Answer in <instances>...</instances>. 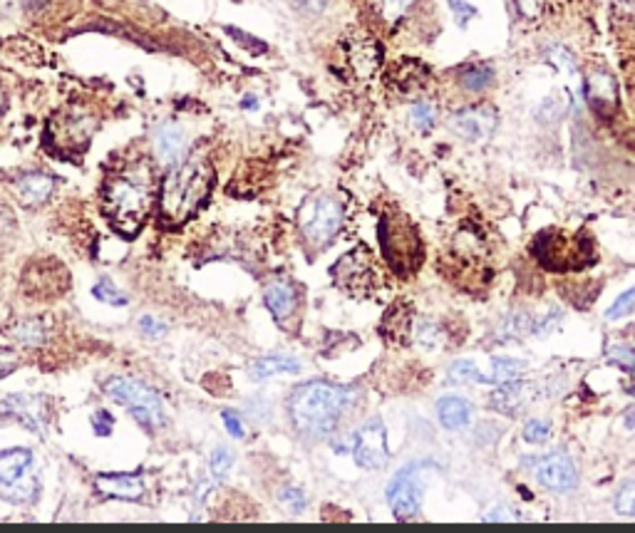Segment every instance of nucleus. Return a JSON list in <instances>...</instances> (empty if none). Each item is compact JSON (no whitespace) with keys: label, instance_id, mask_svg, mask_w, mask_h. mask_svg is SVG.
I'll return each instance as SVG.
<instances>
[{"label":"nucleus","instance_id":"1","mask_svg":"<svg viewBox=\"0 0 635 533\" xmlns=\"http://www.w3.org/2000/svg\"><path fill=\"white\" fill-rule=\"evenodd\" d=\"M350 402H353L350 390L333 385V382L313 379V382H306L293 390L291 400H288V414L300 434L320 440L335 430V424L343 417V412L350 407Z\"/></svg>","mask_w":635,"mask_h":533},{"label":"nucleus","instance_id":"2","mask_svg":"<svg viewBox=\"0 0 635 533\" xmlns=\"http://www.w3.org/2000/svg\"><path fill=\"white\" fill-rule=\"evenodd\" d=\"M214 186V169L201 159H182L165 176L159 194V214L169 226H182L199 211Z\"/></svg>","mask_w":635,"mask_h":533},{"label":"nucleus","instance_id":"3","mask_svg":"<svg viewBox=\"0 0 635 533\" xmlns=\"http://www.w3.org/2000/svg\"><path fill=\"white\" fill-rule=\"evenodd\" d=\"M152 172L144 166H130L117 172L104 184V211L117 231L137 234L152 211Z\"/></svg>","mask_w":635,"mask_h":533},{"label":"nucleus","instance_id":"4","mask_svg":"<svg viewBox=\"0 0 635 533\" xmlns=\"http://www.w3.org/2000/svg\"><path fill=\"white\" fill-rule=\"evenodd\" d=\"M104 395L110 400L120 402L124 404L127 410L132 412V417L144 430L157 431L165 427L166 414H165V404L159 400V395L144 385L139 379L132 378H112L104 382Z\"/></svg>","mask_w":635,"mask_h":533},{"label":"nucleus","instance_id":"5","mask_svg":"<svg viewBox=\"0 0 635 533\" xmlns=\"http://www.w3.org/2000/svg\"><path fill=\"white\" fill-rule=\"evenodd\" d=\"M97 124H100V117L93 107L80 102L67 104L48 124L52 149L65 152V155H80L93 139Z\"/></svg>","mask_w":635,"mask_h":533},{"label":"nucleus","instance_id":"6","mask_svg":"<svg viewBox=\"0 0 635 533\" xmlns=\"http://www.w3.org/2000/svg\"><path fill=\"white\" fill-rule=\"evenodd\" d=\"M380 244L388 263L398 273H412L420 266L422 244L415 226L400 216H385L380 221Z\"/></svg>","mask_w":635,"mask_h":533},{"label":"nucleus","instance_id":"7","mask_svg":"<svg viewBox=\"0 0 635 533\" xmlns=\"http://www.w3.org/2000/svg\"><path fill=\"white\" fill-rule=\"evenodd\" d=\"M343 224V209L328 194H316L303 201L298 211V228L300 236L306 238L308 246L320 248L335 238Z\"/></svg>","mask_w":635,"mask_h":533},{"label":"nucleus","instance_id":"8","mask_svg":"<svg viewBox=\"0 0 635 533\" xmlns=\"http://www.w3.org/2000/svg\"><path fill=\"white\" fill-rule=\"evenodd\" d=\"M40 492L28 449L0 451V496L13 503H31Z\"/></svg>","mask_w":635,"mask_h":533},{"label":"nucleus","instance_id":"9","mask_svg":"<svg viewBox=\"0 0 635 533\" xmlns=\"http://www.w3.org/2000/svg\"><path fill=\"white\" fill-rule=\"evenodd\" d=\"M0 412L11 417L25 430L42 434L50 427L52 420V402L45 395H31V392H18L0 402Z\"/></svg>","mask_w":635,"mask_h":533},{"label":"nucleus","instance_id":"10","mask_svg":"<svg viewBox=\"0 0 635 533\" xmlns=\"http://www.w3.org/2000/svg\"><path fill=\"white\" fill-rule=\"evenodd\" d=\"M420 464H410L392 476L388 486V502L398 519H412L422 509Z\"/></svg>","mask_w":635,"mask_h":533},{"label":"nucleus","instance_id":"11","mask_svg":"<svg viewBox=\"0 0 635 533\" xmlns=\"http://www.w3.org/2000/svg\"><path fill=\"white\" fill-rule=\"evenodd\" d=\"M353 454H355V462L362 466V469H382L389 459V449H388V431H385V424L372 417L368 420L353 437Z\"/></svg>","mask_w":635,"mask_h":533},{"label":"nucleus","instance_id":"12","mask_svg":"<svg viewBox=\"0 0 635 533\" xmlns=\"http://www.w3.org/2000/svg\"><path fill=\"white\" fill-rule=\"evenodd\" d=\"M333 280L338 283L345 293L353 296H362L368 293L372 286V258H370L368 248H355L350 251L348 256H343L333 266Z\"/></svg>","mask_w":635,"mask_h":533},{"label":"nucleus","instance_id":"13","mask_svg":"<svg viewBox=\"0 0 635 533\" xmlns=\"http://www.w3.org/2000/svg\"><path fill=\"white\" fill-rule=\"evenodd\" d=\"M533 479L541 484L543 489L566 493L576 489L578 484V469L571 462V457H566L564 451H551L546 457H539L533 462Z\"/></svg>","mask_w":635,"mask_h":533},{"label":"nucleus","instance_id":"14","mask_svg":"<svg viewBox=\"0 0 635 533\" xmlns=\"http://www.w3.org/2000/svg\"><path fill=\"white\" fill-rule=\"evenodd\" d=\"M25 293L35 298H55L65 293L67 288V273L55 261H35L25 268Z\"/></svg>","mask_w":635,"mask_h":533},{"label":"nucleus","instance_id":"15","mask_svg":"<svg viewBox=\"0 0 635 533\" xmlns=\"http://www.w3.org/2000/svg\"><path fill=\"white\" fill-rule=\"evenodd\" d=\"M264 298H266V306L271 310V315L276 320L281 328H291L293 320L298 315V290L293 283L288 280H273L268 283L266 290H264Z\"/></svg>","mask_w":635,"mask_h":533},{"label":"nucleus","instance_id":"16","mask_svg":"<svg viewBox=\"0 0 635 533\" xmlns=\"http://www.w3.org/2000/svg\"><path fill=\"white\" fill-rule=\"evenodd\" d=\"M496 127V112L492 107H474V110H461L460 114L452 117V129L470 139V142H482Z\"/></svg>","mask_w":635,"mask_h":533},{"label":"nucleus","instance_id":"17","mask_svg":"<svg viewBox=\"0 0 635 533\" xmlns=\"http://www.w3.org/2000/svg\"><path fill=\"white\" fill-rule=\"evenodd\" d=\"M154 152L157 159L166 166L179 164L186 152V132L174 122L162 124L154 134Z\"/></svg>","mask_w":635,"mask_h":533},{"label":"nucleus","instance_id":"18","mask_svg":"<svg viewBox=\"0 0 635 533\" xmlns=\"http://www.w3.org/2000/svg\"><path fill=\"white\" fill-rule=\"evenodd\" d=\"M55 189V179L42 172H28L13 182V194L18 196L22 206H42L50 199Z\"/></svg>","mask_w":635,"mask_h":533},{"label":"nucleus","instance_id":"19","mask_svg":"<svg viewBox=\"0 0 635 533\" xmlns=\"http://www.w3.org/2000/svg\"><path fill=\"white\" fill-rule=\"evenodd\" d=\"M94 486L114 499H139L144 493V482L134 474L132 476L130 474H100L94 479Z\"/></svg>","mask_w":635,"mask_h":533},{"label":"nucleus","instance_id":"20","mask_svg":"<svg viewBox=\"0 0 635 533\" xmlns=\"http://www.w3.org/2000/svg\"><path fill=\"white\" fill-rule=\"evenodd\" d=\"M437 417L450 431L464 430L471 422V404L464 397L457 395H447L437 402Z\"/></svg>","mask_w":635,"mask_h":533},{"label":"nucleus","instance_id":"21","mask_svg":"<svg viewBox=\"0 0 635 533\" xmlns=\"http://www.w3.org/2000/svg\"><path fill=\"white\" fill-rule=\"evenodd\" d=\"M286 372H300V362L296 358H286V355H271V358L251 362V368H248V375L254 379L276 378V375H286Z\"/></svg>","mask_w":635,"mask_h":533},{"label":"nucleus","instance_id":"22","mask_svg":"<svg viewBox=\"0 0 635 533\" xmlns=\"http://www.w3.org/2000/svg\"><path fill=\"white\" fill-rule=\"evenodd\" d=\"M350 65L360 72V75H370L378 65V48L375 42L360 40L350 45Z\"/></svg>","mask_w":635,"mask_h":533},{"label":"nucleus","instance_id":"23","mask_svg":"<svg viewBox=\"0 0 635 533\" xmlns=\"http://www.w3.org/2000/svg\"><path fill=\"white\" fill-rule=\"evenodd\" d=\"M11 335L15 340H21L22 345H40L45 335H48V330H45V323H40V320H25V323H18L11 330Z\"/></svg>","mask_w":635,"mask_h":533},{"label":"nucleus","instance_id":"24","mask_svg":"<svg viewBox=\"0 0 635 533\" xmlns=\"http://www.w3.org/2000/svg\"><path fill=\"white\" fill-rule=\"evenodd\" d=\"M492 375H489V382H494V385H504V382H512V379L519 378V372H522V362L519 360H512V358H496L492 362Z\"/></svg>","mask_w":635,"mask_h":533},{"label":"nucleus","instance_id":"25","mask_svg":"<svg viewBox=\"0 0 635 533\" xmlns=\"http://www.w3.org/2000/svg\"><path fill=\"white\" fill-rule=\"evenodd\" d=\"M492 83H494V72L489 70V67H482V65H477V67H470V70L461 72V84H464L470 93H482V90H487Z\"/></svg>","mask_w":635,"mask_h":533},{"label":"nucleus","instance_id":"26","mask_svg":"<svg viewBox=\"0 0 635 533\" xmlns=\"http://www.w3.org/2000/svg\"><path fill=\"white\" fill-rule=\"evenodd\" d=\"M447 378H450V382H487V375H482L479 368H477L471 360H457V362H452Z\"/></svg>","mask_w":635,"mask_h":533},{"label":"nucleus","instance_id":"27","mask_svg":"<svg viewBox=\"0 0 635 533\" xmlns=\"http://www.w3.org/2000/svg\"><path fill=\"white\" fill-rule=\"evenodd\" d=\"M633 310H635V286L628 288L625 293H621V296L615 298V303L608 308L605 318L618 320V318H623V315H628V313H633Z\"/></svg>","mask_w":635,"mask_h":533},{"label":"nucleus","instance_id":"28","mask_svg":"<svg viewBox=\"0 0 635 533\" xmlns=\"http://www.w3.org/2000/svg\"><path fill=\"white\" fill-rule=\"evenodd\" d=\"M551 437V424L546 420H529L523 424V440L529 444H543Z\"/></svg>","mask_w":635,"mask_h":533},{"label":"nucleus","instance_id":"29","mask_svg":"<svg viewBox=\"0 0 635 533\" xmlns=\"http://www.w3.org/2000/svg\"><path fill=\"white\" fill-rule=\"evenodd\" d=\"M278 499H281V503L286 506V511L300 513L303 509H306V496H303V492L296 489V486H283L281 493H278Z\"/></svg>","mask_w":635,"mask_h":533},{"label":"nucleus","instance_id":"30","mask_svg":"<svg viewBox=\"0 0 635 533\" xmlns=\"http://www.w3.org/2000/svg\"><path fill=\"white\" fill-rule=\"evenodd\" d=\"M412 124L417 127V129H430L432 124H434V120H437V114H434V107H432L430 102H417L415 107H412Z\"/></svg>","mask_w":635,"mask_h":533},{"label":"nucleus","instance_id":"31","mask_svg":"<svg viewBox=\"0 0 635 533\" xmlns=\"http://www.w3.org/2000/svg\"><path fill=\"white\" fill-rule=\"evenodd\" d=\"M412 5H415V0H380L382 15H385V21L389 22L400 21L402 15L410 11Z\"/></svg>","mask_w":635,"mask_h":533},{"label":"nucleus","instance_id":"32","mask_svg":"<svg viewBox=\"0 0 635 533\" xmlns=\"http://www.w3.org/2000/svg\"><path fill=\"white\" fill-rule=\"evenodd\" d=\"M615 509L625 516H635V482H628L615 493Z\"/></svg>","mask_w":635,"mask_h":533},{"label":"nucleus","instance_id":"33","mask_svg":"<svg viewBox=\"0 0 635 533\" xmlns=\"http://www.w3.org/2000/svg\"><path fill=\"white\" fill-rule=\"evenodd\" d=\"M608 358H611V362H615L618 368H623L625 372L635 375V348L615 345V348H611V352H608Z\"/></svg>","mask_w":635,"mask_h":533},{"label":"nucleus","instance_id":"34","mask_svg":"<svg viewBox=\"0 0 635 533\" xmlns=\"http://www.w3.org/2000/svg\"><path fill=\"white\" fill-rule=\"evenodd\" d=\"M94 298H100V300L110 303V306H127V298H124L110 280H100V283L94 286Z\"/></svg>","mask_w":635,"mask_h":533},{"label":"nucleus","instance_id":"35","mask_svg":"<svg viewBox=\"0 0 635 533\" xmlns=\"http://www.w3.org/2000/svg\"><path fill=\"white\" fill-rule=\"evenodd\" d=\"M231 464H234V454L228 449H224V447H219V449L211 454V472H214V476H219V479H224L226 474H228Z\"/></svg>","mask_w":635,"mask_h":533},{"label":"nucleus","instance_id":"36","mask_svg":"<svg viewBox=\"0 0 635 533\" xmlns=\"http://www.w3.org/2000/svg\"><path fill=\"white\" fill-rule=\"evenodd\" d=\"M440 340V328L434 323H422L417 325V342H422L425 348H434Z\"/></svg>","mask_w":635,"mask_h":533},{"label":"nucleus","instance_id":"37","mask_svg":"<svg viewBox=\"0 0 635 533\" xmlns=\"http://www.w3.org/2000/svg\"><path fill=\"white\" fill-rule=\"evenodd\" d=\"M450 5H452V11H454V18H457V22H460L461 28H464V25L477 15V8L470 5L467 0H450Z\"/></svg>","mask_w":635,"mask_h":533},{"label":"nucleus","instance_id":"38","mask_svg":"<svg viewBox=\"0 0 635 533\" xmlns=\"http://www.w3.org/2000/svg\"><path fill=\"white\" fill-rule=\"evenodd\" d=\"M226 32H228V35H231L234 40L241 42V48H246V50L256 52V55H261V52H266V45H264V42H261V40H254L251 35H248V38H246L244 32L236 31V28H226Z\"/></svg>","mask_w":635,"mask_h":533},{"label":"nucleus","instance_id":"39","mask_svg":"<svg viewBox=\"0 0 635 533\" xmlns=\"http://www.w3.org/2000/svg\"><path fill=\"white\" fill-rule=\"evenodd\" d=\"M93 424H94V430H97V434L104 437V434H110V431H112V414L104 410H97L93 414Z\"/></svg>","mask_w":635,"mask_h":533},{"label":"nucleus","instance_id":"40","mask_svg":"<svg viewBox=\"0 0 635 533\" xmlns=\"http://www.w3.org/2000/svg\"><path fill=\"white\" fill-rule=\"evenodd\" d=\"M13 228H15V218H13L11 209L0 201V236H8Z\"/></svg>","mask_w":635,"mask_h":533},{"label":"nucleus","instance_id":"41","mask_svg":"<svg viewBox=\"0 0 635 533\" xmlns=\"http://www.w3.org/2000/svg\"><path fill=\"white\" fill-rule=\"evenodd\" d=\"M139 328H142L144 335H152V338H159V335H165V325H159L157 320L149 318V315H144V318H139Z\"/></svg>","mask_w":635,"mask_h":533},{"label":"nucleus","instance_id":"42","mask_svg":"<svg viewBox=\"0 0 635 533\" xmlns=\"http://www.w3.org/2000/svg\"><path fill=\"white\" fill-rule=\"evenodd\" d=\"M516 5L526 18H536L541 11V0H516Z\"/></svg>","mask_w":635,"mask_h":533},{"label":"nucleus","instance_id":"43","mask_svg":"<svg viewBox=\"0 0 635 533\" xmlns=\"http://www.w3.org/2000/svg\"><path fill=\"white\" fill-rule=\"evenodd\" d=\"M224 424H226V430L231 431L236 440H241V437H244V430H241V422H238V417H236L234 412H224Z\"/></svg>","mask_w":635,"mask_h":533},{"label":"nucleus","instance_id":"44","mask_svg":"<svg viewBox=\"0 0 635 533\" xmlns=\"http://www.w3.org/2000/svg\"><path fill=\"white\" fill-rule=\"evenodd\" d=\"M326 3H328V0H303V5H306L308 11H313V13L323 11V8H326Z\"/></svg>","mask_w":635,"mask_h":533},{"label":"nucleus","instance_id":"45","mask_svg":"<svg viewBox=\"0 0 635 533\" xmlns=\"http://www.w3.org/2000/svg\"><path fill=\"white\" fill-rule=\"evenodd\" d=\"M13 368H15L13 360H0V378H5L8 372H13Z\"/></svg>","mask_w":635,"mask_h":533},{"label":"nucleus","instance_id":"46","mask_svg":"<svg viewBox=\"0 0 635 533\" xmlns=\"http://www.w3.org/2000/svg\"><path fill=\"white\" fill-rule=\"evenodd\" d=\"M244 107H256V100H244Z\"/></svg>","mask_w":635,"mask_h":533},{"label":"nucleus","instance_id":"47","mask_svg":"<svg viewBox=\"0 0 635 533\" xmlns=\"http://www.w3.org/2000/svg\"><path fill=\"white\" fill-rule=\"evenodd\" d=\"M0 110H3V94H0Z\"/></svg>","mask_w":635,"mask_h":533},{"label":"nucleus","instance_id":"48","mask_svg":"<svg viewBox=\"0 0 635 533\" xmlns=\"http://www.w3.org/2000/svg\"><path fill=\"white\" fill-rule=\"evenodd\" d=\"M631 392H633V395H635V385H633V387H631Z\"/></svg>","mask_w":635,"mask_h":533}]
</instances>
